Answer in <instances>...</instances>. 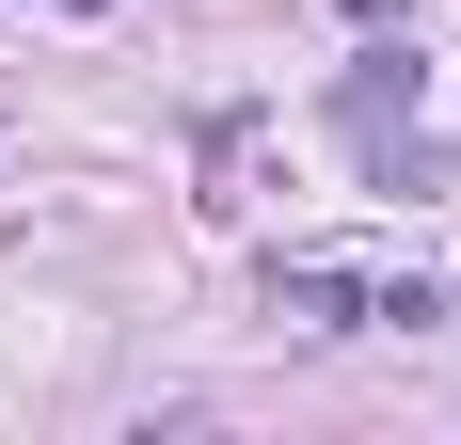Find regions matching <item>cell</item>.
Here are the masks:
<instances>
[{
    "label": "cell",
    "instance_id": "6da1fadb",
    "mask_svg": "<svg viewBox=\"0 0 461 445\" xmlns=\"http://www.w3.org/2000/svg\"><path fill=\"white\" fill-rule=\"evenodd\" d=\"M334 128H350V159H366L382 191H446V143L414 128V48H398V32L334 80Z\"/></svg>",
    "mask_w": 461,
    "mask_h": 445
},
{
    "label": "cell",
    "instance_id": "7a4b0ae2",
    "mask_svg": "<svg viewBox=\"0 0 461 445\" xmlns=\"http://www.w3.org/2000/svg\"><path fill=\"white\" fill-rule=\"evenodd\" d=\"M271 318H286V334H350V318H366V270L286 255V270H271Z\"/></svg>",
    "mask_w": 461,
    "mask_h": 445
},
{
    "label": "cell",
    "instance_id": "3957f363",
    "mask_svg": "<svg viewBox=\"0 0 461 445\" xmlns=\"http://www.w3.org/2000/svg\"><path fill=\"white\" fill-rule=\"evenodd\" d=\"M319 16H350V32H414V0H319Z\"/></svg>",
    "mask_w": 461,
    "mask_h": 445
},
{
    "label": "cell",
    "instance_id": "277c9868",
    "mask_svg": "<svg viewBox=\"0 0 461 445\" xmlns=\"http://www.w3.org/2000/svg\"><path fill=\"white\" fill-rule=\"evenodd\" d=\"M64 16H112V0H64Z\"/></svg>",
    "mask_w": 461,
    "mask_h": 445
}]
</instances>
